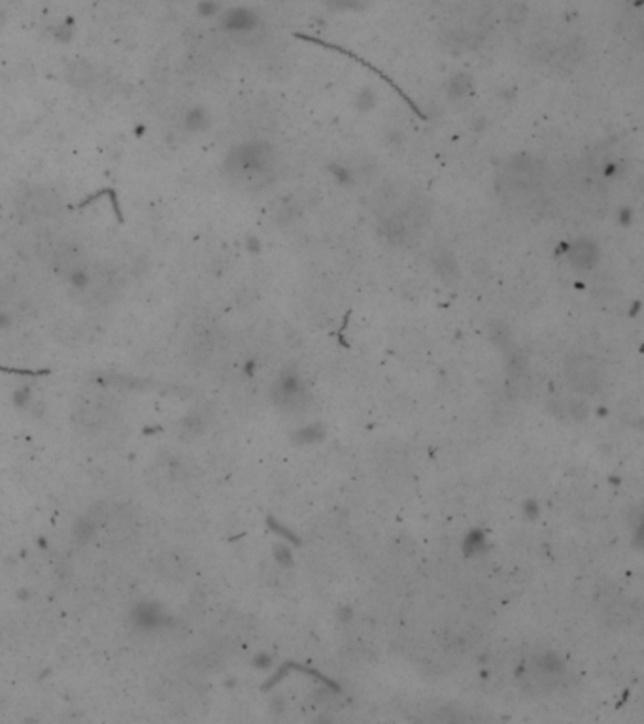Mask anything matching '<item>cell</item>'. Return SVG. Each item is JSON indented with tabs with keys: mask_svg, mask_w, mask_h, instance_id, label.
Instances as JSON below:
<instances>
[{
	"mask_svg": "<svg viewBox=\"0 0 644 724\" xmlns=\"http://www.w3.org/2000/svg\"><path fill=\"white\" fill-rule=\"evenodd\" d=\"M280 172V155L276 147L265 140L244 142L229 151L225 174L229 182L242 191H261L271 185Z\"/></svg>",
	"mask_w": 644,
	"mask_h": 724,
	"instance_id": "1",
	"label": "cell"
},
{
	"mask_svg": "<svg viewBox=\"0 0 644 724\" xmlns=\"http://www.w3.org/2000/svg\"><path fill=\"white\" fill-rule=\"evenodd\" d=\"M565 376L574 391L582 394H597L605 383V372L599 360L586 353L571 355L565 360Z\"/></svg>",
	"mask_w": 644,
	"mask_h": 724,
	"instance_id": "2",
	"label": "cell"
},
{
	"mask_svg": "<svg viewBox=\"0 0 644 724\" xmlns=\"http://www.w3.org/2000/svg\"><path fill=\"white\" fill-rule=\"evenodd\" d=\"M19 208L28 217L49 219V217H57L61 214L63 202H61L59 194L53 193L51 189L36 187L23 194L21 200H19Z\"/></svg>",
	"mask_w": 644,
	"mask_h": 724,
	"instance_id": "3",
	"label": "cell"
},
{
	"mask_svg": "<svg viewBox=\"0 0 644 724\" xmlns=\"http://www.w3.org/2000/svg\"><path fill=\"white\" fill-rule=\"evenodd\" d=\"M51 257H53L55 268L59 270L61 274L76 276L85 268V253L74 241H61L51 253Z\"/></svg>",
	"mask_w": 644,
	"mask_h": 724,
	"instance_id": "4",
	"label": "cell"
},
{
	"mask_svg": "<svg viewBox=\"0 0 644 724\" xmlns=\"http://www.w3.org/2000/svg\"><path fill=\"white\" fill-rule=\"evenodd\" d=\"M599 246L590 238H578L568 247V261L580 270H591L599 261Z\"/></svg>",
	"mask_w": 644,
	"mask_h": 724,
	"instance_id": "5",
	"label": "cell"
},
{
	"mask_svg": "<svg viewBox=\"0 0 644 724\" xmlns=\"http://www.w3.org/2000/svg\"><path fill=\"white\" fill-rule=\"evenodd\" d=\"M155 568H157V572L161 577H165V579H170V581L182 579V577L185 575L184 558L178 557L176 552H162L161 557H157Z\"/></svg>",
	"mask_w": 644,
	"mask_h": 724,
	"instance_id": "6",
	"label": "cell"
},
{
	"mask_svg": "<svg viewBox=\"0 0 644 724\" xmlns=\"http://www.w3.org/2000/svg\"><path fill=\"white\" fill-rule=\"evenodd\" d=\"M95 520H91L89 517H83V519L78 520L76 528H74V537L78 542H87L89 537L95 534Z\"/></svg>",
	"mask_w": 644,
	"mask_h": 724,
	"instance_id": "7",
	"label": "cell"
},
{
	"mask_svg": "<svg viewBox=\"0 0 644 724\" xmlns=\"http://www.w3.org/2000/svg\"><path fill=\"white\" fill-rule=\"evenodd\" d=\"M159 613L157 607L153 606H142L140 612H138V624H147V626H155V622L159 621Z\"/></svg>",
	"mask_w": 644,
	"mask_h": 724,
	"instance_id": "8",
	"label": "cell"
},
{
	"mask_svg": "<svg viewBox=\"0 0 644 724\" xmlns=\"http://www.w3.org/2000/svg\"><path fill=\"white\" fill-rule=\"evenodd\" d=\"M325 4L333 10H359L367 4V0H325Z\"/></svg>",
	"mask_w": 644,
	"mask_h": 724,
	"instance_id": "9",
	"label": "cell"
}]
</instances>
